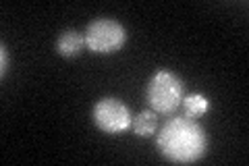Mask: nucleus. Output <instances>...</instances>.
I'll list each match as a JSON object with an SVG mask.
<instances>
[{
    "mask_svg": "<svg viewBox=\"0 0 249 166\" xmlns=\"http://www.w3.org/2000/svg\"><path fill=\"white\" fill-rule=\"evenodd\" d=\"M160 154L170 162H197L208 149V137L201 125L191 116H175L162 125L156 139Z\"/></svg>",
    "mask_w": 249,
    "mask_h": 166,
    "instance_id": "nucleus-1",
    "label": "nucleus"
},
{
    "mask_svg": "<svg viewBox=\"0 0 249 166\" xmlns=\"http://www.w3.org/2000/svg\"><path fill=\"white\" fill-rule=\"evenodd\" d=\"M183 102V81L173 71H158L147 83V104L154 112L168 114Z\"/></svg>",
    "mask_w": 249,
    "mask_h": 166,
    "instance_id": "nucleus-2",
    "label": "nucleus"
},
{
    "mask_svg": "<svg viewBox=\"0 0 249 166\" xmlns=\"http://www.w3.org/2000/svg\"><path fill=\"white\" fill-rule=\"evenodd\" d=\"M127 42V29L114 19H96L85 29V46L96 54H114Z\"/></svg>",
    "mask_w": 249,
    "mask_h": 166,
    "instance_id": "nucleus-3",
    "label": "nucleus"
},
{
    "mask_svg": "<svg viewBox=\"0 0 249 166\" xmlns=\"http://www.w3.org/2000/svg\"><path fill=\"white\" fill-rule=\"evenodd\" d=\"M93 123L100 131L108 133V135H119V133L127 131L131 127V112L129 108L116 98H102L96 102L91 110Z\"/></svg>",
    "mask_w": 249,
    "mask_h": 166,
    "instance_id": "nucleus-4",
    "label": "nucleus"
},
{
    "mask_svg": "<svg viewBox=\"0 0 249 166\" xmlns=\"http://www.w3.org/2000/svg\"><path fill=\"white\" fill-rule=\"evenodd\" d=\"M83 48H85V34H79V31L67 29L56 39V52L60 56H67V58L77 56Z\"/></svg>",
    "mask_w": 249,
    "mask_h": 166,
    "instance_id": "nucleus-5",
    "label": "nucleus"
},
{
    "mask_svg": "<svg viewBox=\"0 0 249 166\" xmlns=\"http://www.w3.org/2000/svg\"><path fill=\"white\" fill-rule=\"evenodd\" d=\"M131 127H133V133L137 137H150L156 133L158 118H156L154 110H143V112H139L133 121H131Z\"/></svg>",
    "mask_w": 249,
    "mask_h": 166,
    "instance_id": "nucleus-6",
    "label": "nucleus"
},
{
    "mask_svg": "<svg viewBox=\"0 0 249 166\" xmlns=\"http://www.w3.org/2000/svg\"><path fill=\"white\" fill-rule=\"evenodd\" d=\"M183 106L187 110V116H201L208 112L210 108V100L206 96H201V93H191V96L183 98Z\"/></svg>",
    "mask_w": 249,
    "mask_h": 166,
    "instance_id": "nucleus-7",
    "label": "nucleus"
},
{
    "mask_svg": "<svg viewBox=\"0 0 249 166\" xmlns=\"http://www.w3.org/2000/svg\"><path fill=\"white\" fill-rule=\"evenodd\" d=\"M6 69H9V65H6V48L2 46V69H0V75H6Z\"/></svg>",
    "mask_w": 249,
    "mask_h": 166,
    "instance_id": "nucleus-8",
    "label": "nucleus"
}]
</instances>
